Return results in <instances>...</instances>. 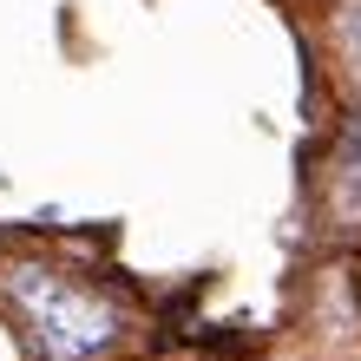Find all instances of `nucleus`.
I'll list each match as a JSON object with an SVG mask.
<instances>
[{"instance_id":"obj_1","label":"nucleus","mask_w":361,"mask_h":361,"mask_svg":"<svg viewBox=\"0 0 361 361\" xmlns=\"http://www.w3.org/2000/svg\"><path fill=\"white\" fill-rule=\"evenodd\" d=\"M7 295L27 315V329H33L47 361H92L125 335V309L112 295L66 276V269H53V263H20L7 276Z\"/></svg>"},{"instance_id":"obj_2","label":"nucleus","mask_w":361,"mask_h":361,"mask_svg":"<svg viewBox=\"0 0 361 361\" xmlns=\"http://www.w3.org/2000/svg\"><path fill=\"white\" fill-rule=\"evenodd\" d=\"M342 39H348V53L361 59V0H355V7H348V20H342Z\"/></svg>"}]
</instances>
